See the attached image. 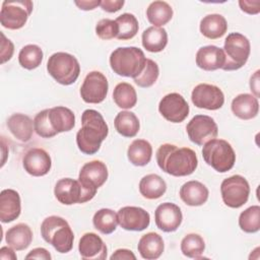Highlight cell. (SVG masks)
Here are the masks:
<instances>
[{"mask_svg": "<svg viewBox=\"0 0 260 260\" xmlns=\"http://www.w3.org/2000/svg\"><path fill=\"white\" fill-rule=\"evenodd\" d=\"M155 157L159 169L174 177L189 176L198 166V158L193 149L178 147L171 143L161 144L156 150Z\"/></svg>", "mask_w": 260, "mask_h": 260, "instance_id": "6da1fadb", "label": "cell"}, {"mask_svg": "<svg viewBox=\"0 0 260 260\" xmlns=\"http://www.w3.org/2000/svg\"><path fill=\"white\" fill-rule=\"evenodd\" d=\"M108 134L109 127L100 112L87 109L82 113L81 128L76 133V144L82 153H96Z\"/></svg>", "mask_w": 260, "mask_h": 260, "instance_id": "7a4b0ae2", "label": "cell"}, {"mask_svg": "<svg viewBox=\"0 0 260 260\" xmlns=\"http://www.w3.org/2000/svg\"><path fill=\"white\" fill-rule=\"evenodd\" d=\"M146 62L143 51L137 47H119L110 55L112 70L124 77H137L144 69Z\"/></svg>", "mask_w": 260, "mask_h": 260, "instance_id": "3957f363", "label": "cell"}, {"mask_svg": "<svg viewBox=\"0 0 260 260\" xmlns=\"http://www.w3.org/2000/svg\"><path fill=\"white\" fill-rule=\"evenodd\" d=\"M41 235L59 253H68L73 247L74 234L67 220L61 216L46 217L41 224Z\"/></svg>", "mask_w": 260, "mask_h": 260, "instance_id": "277c9868", "label": "cell"}, {"mask_svg": "<svg viewBox=\"0 0 260 260\" xmlns=\"http://www.w3.org/2000/svg\"><path fill=\"white\" fill-rule=\"evenodd\" d=\"M204 161L218 173H226L236 162V153L230 142L224 139H211L202 148Z\"/></svg>", "mask_w": 260, "mask_h": 260, "instance_id": "5b68a950", "label": "cell"}, {"mask_svg": "<svg viewBox=\"0 0 260 260\" xmlns=\"http://www.w3.org/2000/svg\"><path fill=\"white\" fill-rule=\"evenodd\" d=\"M47 71L58 83L70 85L78 78L80 65L73 55L66 52H57L49 57Z\"/></svg>", "mask_w": 260, "mask_h": 260, "instance_id": "8992f818", "label": "cell"}, {"mask_svg": "<svg viewBox=\"0 0 260 260\" xmlns=\"http://www.w3.org/2000/svg\"><path fill=\"white\" fill-rule=\"evenodd\" d=\"M222 50L225 56V63L222 70H238L242 68L249 59L251 52L250 41L240 32H231L224 40Z\"/></svg>", "mask_w": 260, "mask_h": 260, "instance_id": "52a82bcc", "label": "cell"}, {"mask_svg": "<svg viewBox=\"0 0 260 260\" xmlns=\"http://www.w3.org/2000/svg\"><path fill=\"white\" fill-rule=\"evenodd\" d=\"M96 191L85 188L79 180L71 178L60 179L54 188L56 199L64 205H72L76 203H85L91 200Z\"/></svg>", "mask_w": 260, "mask_h": 260, "instance_id": "ba28073f", "label": "cell"}, {"mask_svg": "<svg viewBox=\"0 0 260 260\" xmlns=\"http://www.w3.org/2000/svg\"><path fill=\"white\" fill-rule=\"evenodd\" d=\"M34 8L30 0L3 1L0 11L1 25L8 29H19L24 26Z\"/></svg>", "mask_w": 260, "mask_h": 260, "instance_id": "9c48e42d", "label": "cell"}, {"mask_svg": "<svg viewBox=\"0 0 260 260\" xmlns=\"http://www.w3.org/2000/svg\"><path fill=\"white\" fill-rule=\"evenodd\" d=\"M220 193L222 201L226 206L240 208L249 199L250 186L243 176L234 175L221 182Z\"/></svg>", "mask_w": 260, "mask_h": 260, "instance_id": "30bf717a", "label": "cell"}, {"mask_svg": "<svg viewBox=\"0 0 260 260\" xmlns=\"http://www.w3.org/2000/svg\"><path fill=\"white\" fill-rule=\"evenodd\" d=\"M186 131L189 139L197 144L204 145L218 134V127L214 119L207 115H195L187 124Z\"/></svg>", "mask_w": 260, "mask_h": 260, "instance_id": "8fae6325", "label": "cell"}, {"mask_svg": "<svg viewBox=\"0 0 260 260\" xmlns=\"http://www.w3.org/2000/svg\"><path fill=\"white\" fill-rule=\"evenodd\" d=\"M109 83L100 71H91L85 76L80 87V96L87 104H100L108 94Z\"/></svg>", "mask_w": 260, "mask_h": 260, "instance_id": "7c38bea8", "label": "cell"}, {"mask_svg": "<svg viewBox=\"0 0 260 260\" xmlns=\"http://www.w3.org/2000/svg\"><path fill=\"white\" fill-rule=\"evenodd\" d=\"M191 101L193 105L199 109L215 111L223 106L224 94L216 85L200 83L193 88Z\"/></svg>", "mask_w": 260, "mask_h": 260, "instance_id": "4fadbf2b", "label": "cell"}, {"mask_svg": "<svg viewBox=\"0 0 260 260\" xmlns=\"http://www.w3.org/2000/svg\"><path fill=\"white\" fill-rule=\"evenodd\" d=\"M158 111L167 121L181 123L188 117L190 109L183 95L178 92H171L159 101Z\"/></svg>", "mask_w": 260, "mask_h": 260, "instance_id": "5bb4252c", "label": "cell"}, {"mask_svg": "<svg viewBox=\"0 0 260 260\" xmlns=\"http://www.w3.org/2000/svg\"><path fill=\"white\" fill-rule=\"evenodd\" d=\"M120 226L126 231L141 232L150 223L149 213L138 206H124L117 212Z\"/></svg>", "mask_w": 260, "mask_h": 260, "instance_id": "9a60e30c", "label": "cell"}, {"mask_svg": "<svg viewBox=\"0 0 260 260\" xmlns=\"http://www.w3.org/2000/svg\"><path fill=\"white\" fill-rule=\"evenodd\" d=\"M154 220L157 229L165 233H172L178 230L183 220L181 208L172 202L159 204L154 211Z\"/></svg>", "mask_w": 260, "mask_h": 260, "instance_id": "2e32d148", "label": "cell"}, {"mask_svg": "<svg viewBox=\"0 0 260 260\" xmlns=\"http://www.w3.org/2000/svg\"><path fill=\"white\" fill-rule=\"evenodd\" d=\"M108 176L109 173L106 164L95 159L82 166L79 171L78 180L85 188L98 191L106 183Z\"/></svg>", "mask_w": 260, "mask_h": 260, "instance_id": "e0dca14e", "label": "cell"}, {"mask_svg": "<svg viewBox=\"0 0 260 260\" xmlns=\"http://www.w3.org/2000/svg\"><path fill=\"white\" fill-rule=\"evenodd\" d=\"M22 166L24 171L30 176L42 177L50 172L52 159L45 149L34 147L25 152L22 158Z\"/></svg>", "mask_w": 260, "mask_h": 260, "instance_id": "ac0fdd59", "label": "cell"}, {"mask_svg": "<svg viewBox=\"0 0 260 260\" xmlns=\"http://www.w3.org/2000/svg\"><path fill=\"white\" fill-rule=\"evenodd\" d=\"M78 252L82 259L105 260L108 248L100 236L94 233H85L79 240Z\"/></svg>", "mask_w": 260, "mask_h": 260, "instance_id": "d6986e66", "label": "cell"}, {"mask_svg": "<svg viewBox=\"0 0 260 260\" xmlns=\"http://www.w3.org/2000/svg\"><path fill=\"white\" fill-rule=\"evenodd\" d=\"M195 60L196 65L200 69L205 71H214L217 69H222L225 63V56L221 48L208 45L198 49Z\"/></svg>", "mask_w": 260, "mask_h": 260, "instance_id": "ffe728a7", "label": "cell"}, {"mask_svg": "<svg viewBox=\"0 0 260 260\" xmlns=\"http://www.w3.org/2000/svg\"><path fill=\"white\" fill-rule=\"evenodd\" d=\"M21 201L17 191L13 189H4L0 193V220L8 223L20 215Z\"/></svg>", "mask_w": 260, "mask_h": 260, "instance_id": "44dd1931", "label": "cell"}, {"mask_svg": "<svg viewBox=\"0 0 260 260\" xmlns=\"http://www.w3.org/2000/svg\"><path fill=\"white\" fill-rule=\"evenodd\" d=\"M179 195L185 204L189 206H200L207 201L209 191L199 181H188L180 188Z\"/></svg>", "mask_w": 260, "mask_h": 260, "instance_id": "7402d4cb", "label": "cell"}, {"mask_svg": "<svg viewBox=\"0 0 260 260\" xmlns=\"http://www.w3.org/2000/svg\"><path fill=\"white\" fill-rule=\"evenodd\" d=\"M231 109L236 117L242 120H250L258 115L259 102L253 94L240 93L232 101Z\"/></svg>", "mask_w": 260, "mask_h": 260, "instance_id": "603a6c76", "label": "cell"}, {"mask_svg": "<svg viewBox=\"0 0 260 260\" xmlns=\"http://www.w3.org/2000/svg\"><path fill=\"white\" fill-rule=\"evenodd\" d=\"M137 250L143 259L155 260L161 256L165 250L164 240L156 233H147L140 238Z\"/></svg>", "mask_w": 260, "mask_h": 260, "instance_id": "cb8c5ba5", "label": "cell"}, {"mask_svg": "<svg viewBox=\"0 0 260 260\" xmlns=\"http://www.w3.org/2000/svg\"><path fill=\"white\" fill-rule=\"evenodd\" d=\"M7 127L11 134L22 142H27L35 131L34 121L26 115L15 113L7 120Z\"/></svg>", "mask_w": 260, "mask_h": 260, "instance_id": "d4e9b609", "label": "cell"}, {"mask_svg": "<svg viewBox=\"0 0 260 260\" xmlns=\"http://www.w3.org/2000/svg\"><path fill=\"white\" fill-rule=\"evenodd\" d=\"M5 241L16 251L25 250L32 241V231L28 224L20 222L7 230Z\"/></svg>", "mask_w": 260, "mask_h": 260, "instance_id": "484cf974", "label": "cell"}, {"mask_svg": "<svg viewBox=\"0 0 260 260\" xmlns=\"http://www.w3.org/2000/svg\"><path fill=\"white\" fill-rule=\"evenodd\" d=\"M226 30L228 22L221 14H207L200 21V32L207 39H219L226 32Z\"/></svg>", "mask_w": 260, "mask_h": 260, "instance_id": "4316f807", "label": "cell"}, {"mask_svg": "<svg viewBox=\"0 0 260 260\" xmlns=\"http://www.w3.org/2000/svg\"><path fill=\"white\" fill-rule=\"evenodd\" d=\"M49 120L57 133L68 132L75 126L74 113L63 106H57L49 110Z\"/></svg>", "mask_w": 260, "mask_h": 260, "instance_id": "83f0119b", "label": "cell"}, {"mask_svg": "<svg viewBox=\"0 0 260 260\" xmlns=\"http://www.w3.org/2000/svg\"><path fill=\"white\" fill-rule=\"evenodd\" d=\"M140 194L149 200L160 198L167 191L166 181L156 174H148L139 182Z\"/></svg>", "mask_w": 260, "mask_h": 260, "instance_id": "f1b7e54d", "label": "cell"}, {"mask_svg": "<svg viewBox=\"0 0 260 260\" xmlns=\"http://www.w3.org/2000/svg\"><path fill=\"white\" fill-rule=\"evenodd\" d=\"M142 46L151 53L161 52L168 44V32L164 27L149 26L141 36Z\"/></svg>", "mask_w": 260, "mask_h": 260, "instance_id": "f546056e", "label": "cell"}, {"mask_svg": "<svg viewBox=\"0 0 260 260\" xmlns=\"http://www.w3.org/2000/svg\"><path fill=\"white\" fill-rule=\"evenodd\" d=\"M152 156V146L145 139H135L131 142L127 149V157L129 161L136 167H144Z\"/></svg>", "mask_w": 260, "mask_h": 260, "instance_id": "4dcf8cb0", "label": "cell"}, {"mask_svg": "<svg viewBox=\"0 0 260 260\" xmlns=\"http://www.w3.org/2000/svg\"><path fill=\"white\" fill-rule=\"evenodd\" d=\"M115 129L124 137H134L137 135L140 123L137 116L130 111H121L117 114L114 120Z\"/></svg>", "mask_w": 260, "mask_h": 260, "instance_id": "1f68e13d", "label": "cell"}, {"mask_svg": "<svg viewBox=\"0 0 260 260\" xmlns=\"http://www.w3.org/2000/svg\"><path fill=\"white\" fill-rule=\"evenodd\" d=\"M173 8L166 1H153L146 9V17L153 26L161 27L173 17Z\"/></svg>", "mask_w": 260, "mask_h": 260, "instance_id": "d6a6232c", "label": "cell"}, {"mask_svg": "<svg viewBox=\"0 0 260 260\" xmlns=\"http://www.w3.org/2000/svg\"><path fill=\"white\" fill-rule=\"evenodd\" d=\"M92 223L95 230L104 235H110L116 231L118 225V215L110 208L98 210L92 217Z\"/></svg>", "mask_w": 260, "mask_h": 260, "instance_id": "836d02e7", "label": "cell"}, {"mask_svg": "<svg viewBox=\"0 0 260 260\" xmlns=\"http://www.w3.org/2000/svg\"><path fill=\"white\" fill-rule=\"evenodd\" d=\"M113 100L121 109H131L137 103V93L135 88L128 82L118 83L113 91Z\"/></svg>", "mask_w": 260, "mask_h": 260, "instance_id": "e575fe53", "label": "cell"}, {"mask_svg": "<svg viewBox=\"0 0 260 260\" xmlns=\"http://www.w3.org/2000/svg\"><path fill=\"white\" fill-rule=\"evenodd\" d=\"M43 50L35 44H29L21 48L18 54L19 65L27 70L38 68L43 61Z\"/></svg>", "mask_w": 260, "mask_h": 260, "instance_id": "d590c367", "label": "cell"}, {"mask_svg": "<svg viewBox=\"0 0 260 260\" xmlns=\"http://www.w3.org/2000/svg\"><path fill=\"white\" fill-rule=\"evenodd\" d=\"M181 252L184 256L193 259H201L205 250V242L198 234H188L181 241Z\"/></svg>", "mask_w": 260, "mask_h": 260, "instance_id": "8d00e7d4", "label": "cell"}, {"mask_svg": "<svg viewBox=\"0 0 260 260\" xmlns=\"http://www.w3.org/2000/svg\"><path fill=\"white\" fill-rule=\"evenodd\" d=\"M115 21L118 24V40H131L138 32V20L132 13H123L119 15Z\"/></svg>", "mask_w": 260, "mask_h": 260, "instance_id": "74e56055", "label": "cell"}, {"mask_svg": "<svg viewBox=\"0 0 260 260\" xmlns=\"http://www.w3.org/2000/svg\"><path fill=\"white\" fill-rule=\"evenodd\" d=\"M239 226L245 233H257L260 230V206L252 205L242 211L239 216Z\"/></svg>", "mask_w": 260, "mask_h": 260, "instance_id": "f35d334b", "label": "cell"}, {"mask_svg": "<svg viewBox=\"0 0 260 260\" xmlns=\"http://www.w3.org/2000/svg\"><path fill=\"white\" fill-rule=\"evenodd\" d=\"M158 75H159V68H158V65L156 64V62H154L151 59L146 58L144 69L133 80L138 86L147 88V87L152 86L155 83V81L158 78Z\"/></svg>", "mask_w": 260, "mask_h": 260, "instance_id": "ab89813d", "label": "cell"}, {"mask_svg": "<svg viewBox=\"0 0 260 260\" xmlns=\"http://www.w3.org/2000/svg\"><path fill=\"white\" fill-rule=\"evenodd\" d=\"M49 110L50 109H45L39 112L34 119L35 131L39 136L43 138H51L58 134L52 127L49 120Z\"/></svg>", "mask_w": 260, "mask_h": 260, "instance_id": "60d3db41", "label": "cell"}, {"mask_svg": "<svg viewBox=\"0 0 260 260\" xmlns=\"http://www.w3.org/2000/svg\"><path fill=\"white\" fill-rule=\"evenodd\" d=\"M95 34L102 40H112L117 38L118 24L110 18H103L95 25Z\"/></svg>", "mask_w": 260, "mask_h": 260, "instance_id": "b9f144b4", "label": "cell"}, {"mask_svg": "<svg viewBox=\"0 0 260 260\" xmlns=\"http://www.w3.org/2000/svg\"><path fill=\"white\" fill-rule=\"evenodd\" d=\"M1 63L4 64L5 62L9 61L13 55L14 52V46L13 43L7 39L4 34L1 31Z\"/></svg>", "mask_w": 260, "mask_h": 260, "instance_id": "7bdbcfd3", "label": "cell"}, {"mask_svg": "<svg viewBox=\"0 0 260 260\" xmlns=\"http://www.w3.org/2000/svg\"><path fill=\"white\" fill-rule=\"evenodd\" d=\"M239 6L242 11L248 14H258L260 12V1H249V0H240Z\"/></svg>", "mask_w": 260, "mask_h": 260, "instance_id": "ee69618b", "label": "cell"}, {"mask_svg": "<svg viewBox=\"0 0 260 260\" xmlns=\"http://www.w3.org/2000/svg\"><path fill=\"white\" fill-rule=\"evenodd\" d=\"M125 1L124 0H103L101 1V8L109 13H114L119 11L123 5H124Z\"/></svg>", "mask_w": 260, "mask_h": 260, "instance_id": "f6af8a7d", "label": "cell"}, {"mask_svg": "<svg viewBox=\"0 0 260 260\" xmlns=\"http://www.w3.org/2000/svg\"><path fill=\"white\" fill-rule=\"evenodd\" d=\"M25 259H42V260H51L52 256L45 248H35L25 256Z\"/></svg>", "mask_w": 260, "mask_h": 260, "instance_id": "bcb514c9", "label": "cell"}, {"mask_svg": "<svg viewBox=\"0 0 260 260\" xmlns=\"http://www.w3.org/2000/svg\"><path fill=\"white\" fill-rule=\"evenodd\" d=\"M111 260H135L136 256L131 250L128 249H118L110 257Z\"/></svg>", "mask_w": 260, "mask_h": 260, "instance_id": "7dc6e473", "label": "cell"}, {"mask_svg": "<svg viewBox=\"0 0 260 260\" xmlns=\"http://www.w3.org/2000/svg\"><path fill=\"white\" fill-rule=\"evenodd\" d=\"M75 5L81 10H93L98 6L101 5L100 0H81V1H74Z\"/></svg>", "mask_w": 260, "mask_h": 260, "instance_id": "c3c4849f", "label": "cell"}, {"mask_svg": "<svg viewBox=\"0 0 260 260\" xmlns=\"http://www.w3.org/2000/svg\"><path fill=\"white\" fill-rule=\"evenodd\" d=\"M250 88L253 95L259 98V70H257L250 78Z\"/></svg>", "mask_w": 260, "mask_h": 260, "instance_id": "681fc988", "label": "cell"}, {"mask_svg": "<svg viewBox=\"0 0 260 260\" xmlns=\"http://www.w3.org/2000/svg\"><path fill=\"white\" fill-rule=\"evenodd\" d=\"M14 249L11 248L10 246L8 247H2L0 249V259L2 260H16L17 256L13 251Z\"/></svg>", "mask_w": 260, "mask_h": 260, "instance_id": "f907efd6", "label": "cell"}]
</instances>
